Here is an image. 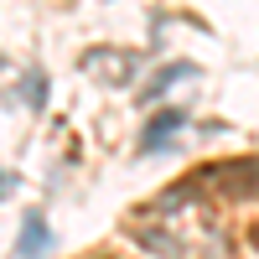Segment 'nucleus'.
<instances>
[{"label":"nucleus","instance_id":"nucleus-1","mask_svg":"<svg viewBox=\"0 0 259 259\" xmlns=\"http://www.w3.org/2000/svg\"><path fill=\"white\" fill-rule=\"evenodd\" d=\"M130 239H135L150 259H192V254H197L177 228H166V223H156V218H135V223H130Z\"/></svg>","mask_w":259,"mask_h":259},{"label":"nucleus","instance_id":"nucleus-2","mask_svg":"<svg viewBox=\"0 0 259 259\" xmlns=\"http://www.w3.org/2000/svg\"><path fill=\"white\" fill-rule=\"evenodd\" d=\"M202 182H212L218 192H228V197H249V202H259V161L212 166V177H202Z\"/></svg>","mask_w":259,"mask_h":259},{"label":"nucleus","instance_id":"nucleus-3","mask_svg":"<svg viewBox=\"0 0 259 259\" xmlns=\"http://www.w3.org/2000/svg\"><path fill=\"white\" fill-rule=\"evenodd\" d=\"M78 68H83V73H109V83H130L135 57H130V52H114V47H94V52H83Z\"/></svg>","mask_w":259,"mask_h":259},{"label":"nucleus","instance_id":"nucleus-4","mask_svg":"<svg viewBox=\"0 0 259 259\" xmlns=\"http://www.w3.org/2000/svg\"><path fill=\"white\" fill-rule=\"evenodd\" d=\"M47 244H52V233H47V218H41V212H26L16 254H21V259H41V254H47Z\"/></svg>","mask_w":259,"mask_h":259},{"label":"nucleus","instance_id":"nucleus-5","mask_svg":"<svg viewBox=\"0 0 259 259\" xmlns=\"http://www.w3.org/2000/svg\"><path fill=\"white\" fill-rule=\"evenodd\" d=\"M192 73H197L192 62H171V68H161V73H156V78H150L145 89H140V99H145V104H150V99H161V94H166L177 78H192Z\"/></svg>","mask_w":259,"mask_h":259},{"label":"nucleus","instance_id":"nucleus-6","mask_svg":"<svg viewBox=\"0 0 259 259\" xmlns=\"http://www.w3.org/2000/svg\"><path fill=\"white\" fill-rule=\"evenodd\" d=\"M182 119H187L182 109H166V114H156V119H150V124H145V135H140V145H145V150H156V145H161V140L171 135V130H177V124H182Z\"/></svg>","mask_w":259,"mask_h":259},{"label":"nucleus","instance_id":"nucleus-7","mask_svg":"<svg viewBox=\"0 0 259 259\" xmlns=\"http://www.w3.org/2000/svg\"><path fill=\"white\" fill-rule=\"evenodd\" d=\"M26 104H31V109L47 104V73H26Z\"/></svg>","mask_w":259,"mask_h":259},{"label":"nucleus","instance_id":"nucleus-8","mask_svg":"<svg viewBox=\"0 0 259 259\" xmlns=\"http://www.w3.org/2000/svg\"><path fill=\"white\" fill-rule=\"evenodd\" d=\"M99 259H114V254H99Z\"/></svg>","mask_w":259,"mask_h":259}]
</instances>
